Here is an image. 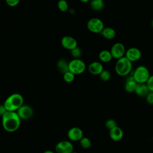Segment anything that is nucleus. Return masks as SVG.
Instances as JSON below:
<instances>
[{
    "label": "nucleus",
    "instance_id": "f257e3e1",
    "mask_svg": "<svg viewBox=\"0 0 153 153\" xmlns=\"http://www.w3.org/2000/svg\"><path fill=\"white\" fill-rule=\"evenodd\" d=\"M22 120L16 111H7L2 117V126L7 132L17 131L21 124Z\"/></svg>",
    "mask_w": 153,
    "mask_h": 153
},
{
    "label": "nucleus",
    "instance_id": "f03ea898",
    "mask_svg": "<svg viewBox=\"0 0 153 153\" xmlns=\"http://www.w3.org/2000/svg\"><path fill=\"white\" fill-rule=\"evenodd\" d=\"M24 99L19 93H13L10 95L4 101L3 105L7 111H17L23 105Z\"/></svg>",
    "mask_w": 153,
    "mask_h": 153
},
{
    "label": "nucleus",
    "instance_id": "7ed1b4c3",
    "mask_svg": "<svg viewBox=\"0 0 153 153\" xmlns=\"http://www.w3.org/2000/svg\"><path fill=\"white\" fill-rule=\"evenodd\" d=\"M132 68V62L124 56L117 60L115 65V71L118 75L126 76L130 74Z\"/></svg>",
    "mask_w": 153,
    "mask_h": 153
},
{
    "label": "nucleus",
    "instance_id": "20e7f679",
    "mask_svg": "<svg viewBox=\"0 0 153 153\" xmlns=\"http://www.w3.org/2000/svg\"><path fill=\"white\" fill-rule=\"evenodd\" d=\"M132 76L137 84H144L149 78L150 73L145 66L140 65L134 69Z\"/></svg>",
    "mask_w": 153,
    "mask_h": 153
},
{
    "label": "nucleus",
    "instance_id": "39448f33",
    "mask_svg": "<svg viewBox=\"0 0 153 153\" xmlns=\"http://www.w3.org/2000/svg\"><path fill=\"white\" fill-rule=\"evenodd\" d=\"M85 69V63L79 59H74L69 62V71L75 75L82 74Z\"/></svg>",
    "mask_w": 153,
    "mask_h": 153
},
{
    "label": "nucleus",
    "instance_id": "423d86ee",
    "mask_svg": "<svg viewBox=\"0 0 153 153\" xmlns=\"http://www.w3.org/2000/svg\"><path fill=\"white\" fill-rule=\"evenodd\" d=\"M87 27L89 31L94 33H100L104 29V24L99 18H91L87 23Z\"/></svg>",
    "mask_w": 153,
    "mask_h": 153
},
{
    "label": "nucleus",
    "instance_id": "0eeeda50",
    "mask_svg": "<svg viewBox=\"0 0 153 153\" xmlns=\"http://www.w3.org/2000/svg\"><path fill=\"white\" fill-rule=\"evenodd\" d=\"M74 145L69 140H61L56 143L55 151L56 153H72L74 152Z\"/></svg>",
    "mask_w": 153,
    "mask_h": 153
},
{
    "label": "nucleus",
    "instance_id": "6e6552de",
    "mask_svg": "<svg viewBox=\"0 0 153 153\" xmlns=\"http://www.w3.org/2000/svg\"><path fill=\"white\" fill-rule=\"evenodd\" d=\"M126 51L125 46L121 42H116L114 44L110 50L112 57L117 60L125 56Z\"/></svg>",
    "mask_w": 153,
    "mask_h": 153
},
{
    "label": "nucleus",
    "instance_id": "1a4fd4ad",
    "mask_svg": "<svg viewBox=\"0 0 153 153\" xmlns=\"http://www.w3.org/2000/svg\"><path fill=\"white\" fill-rule=\"evenodd\" d=\"M16 112L22 120H29L33 114V110L32 108L28 105L25 104L20 106Z\"/></svg>",
    "mask_w": 153,
    "mask_h": 153
},
{
    "label": "nucleus",
    "instance_id": "9d476101",
    "mask_svg": "<svg viewBox=\"0 0 153 153\" xmlns=\"http://www.w3.org/2000/svg\"><path fill=\"white\" fill-rule=\"evenodd\" d=\"M125 57L131 62L139 60L142 57L141 51L136 47H130L126 51Z\"/></svg>",
    "mask_w": 153,
    "mask_h": 153
},
{
    "label": "nucleus",
    "instance_id": "9b49d317",
    "mask_svg": "<svg viewBox=\"0 0 153 153\" xmlns=\"http://www.w3.org/2000/svg\"><path fill=\"white\" fill-rule=\"evenodd\" d=\"M68 139L71 141H79L83 136L82 130L78 127H73L71 128L67 133Z\"/></svg>",
    "mask_w": 153,
    "mask_h": 153
},
{
    "label": "nucleus",
    "instance_id": "f8f14e48",
    "mask_svg": "<svg viewBox=\"0 0 153 153\" xmlns=\"http://www.w3.org/2000/svg\"><path fill=\"white\" fill-rule=\"evenodd\" d=\"M61 44L63 48L70 51L77 47L76 40L71 36H64L61 39Z\"/></svg>",
    "mask_w": 153,
    "mask_h": 153
},
{
    "label": "nucleus",
    "instance_id": "ddd939ff",
    "mask_svg": "<svg viewBox=\"0 0 153 153\" xmlns=\"http://www.w3.org/2000/svg\"><path fill=\"white\" fill-rule=\"evenodd\" d=\"M88 71L93 75H99L103 71V66L99 62H93L88 65Z\"/></svg>",
    "mask_w": 153,
    "mask_h": 153
},
{
    "label": "nucleus",
    "instance_id": "4468645a",
    "mask_svg": "<svg viewBox=\"0 0 153 153\" xmlns=\"http://www.w3.org/2000/svg\"><path fill=\"white\" fill-rule=\"evenodd\" d=\"M123 130L117 126L109 130V137L113 141L118 142L123 138Z\"/></svg>",
    "mask_w": 153,
    "mask_h": 153
},
{
    "label": "nucleus",
    "instance_id": "2eb2a0df",
    "mask_svg": "<svg viewBox=\"0 0 153 153\" xmlns=\"http://www.w3.org/2000/svg\"><path fill=\"white\" fill-rule=\"evenodd\" d=\"M137 85V83L135 81L131 75L126 79L124 84V89L128 93H133L135 91Z\"/></svg>",
    "mask_w": 153,
    "mask_h": 153
},
{
    "label": "nucleus",
    "instance_id": "dca6fc26",
    "mask_svg": "<svg viewBox=\"0 0 153 153\" xmlns=\"http://www.w3.org/2000/svg\"><path fill=\"white\" fill-rule=\"evenodd\" d=\"M149 92V91L148 88V87L146 83L137 84L134 91V93H136V94L141 97H146Z\"/></svg>",
    "mask_w": 153,
    "mask_h": 153
},
{
    "label": "nucleus",
    "instance_id": "f3484780",
    "mask_svg": "<svg viewBox=\"0 0 153 153\" xmlns=\"http://www.w3.org/2000/svg\"><path fill=\"white\" fill-rule=\"evenodd\" d=\"M100 34L105 39H112L115 38L116 35V32L115 29L111 27H105Z\"/></svg>",
    "mask_w": 153,
    "mask_h": 153
},
{
    "label": "nucleus",
    "instance_id": "a211bd4d",
    "mask_svg": "<svg viewBox=\"0 0 153 153\" xmlns=\"http://www.w3.org/2000/svg\"><path fill=\"white\" fill-rule=\"evenodd\" d=\"M112 56L110 50H103L100 51L99 54V60L103 63H108L111 62L112 59Z\"/></svg>",
    "mask_w": 153,
    "mask_h": 153
},
{
    "label": "nucleus",
    "instance_id": "6ab92c4d",
    "mask_svg": "<svg viewBox=\"0 0 153 153\" xmlns=\"http://www.w3.org/2000/svg\"><path fill=\"white\" fill-rule=\"evenodd\" d=\"M90 5L94 11H99L103 8L105 4L103 0H91L90 1Z\"/></svg>",
    "mask_w": 153,
    "mask_h": 153
},
{
    "label": "nucleus",
    "instance_id": "aec40b11",
    "mask_svg": "<svg viewBox=\"0 0 153 153\" xmlns=\"http://www.w3.org/2000/svg\"><path fill=\"white\" fill-rule=\"evenodd\" d=\"M57 68L63 74L69 71V63L65 59H60L57 62Z\"/></svg>",
    "mask_w": 153,
    "mask_h": 153
},
{
    "label": "nucleus",
    "instance_id": "412c9836",
    "mask_svg": "<svg viewBox=\"0 0 153 153\" xmlns=\"http://www.w3.org/2000/svg\"><path fill=\"white\" fill-rule=\"evenodd\" d=\"M79 144L83 149H88L91 146V141L87 137H83L79 140Z\"/></svg>",
    "mask_w": 153,
    "mask_h": 153
},
{
    "label": "nucleus",
    "instance_id": "4be33fe9",
    "mask_svg": "<svg viewBox=\"0 0 153 153\" xmlns=\"http://www.w3.org/2000/svg\"><path fill=\"white\" fill-rule=\"evenodd\" d=\"M57 7L60 11L65 12L69 9V5L66 0H59L57 2Z\"/></svg>",
    "mask_w": 153,
    "mask_h": 153
},
{
    "label": "nucleus",
    "instance_id": "5701e85b",
    "mask_svg": "<svg viewBox=\"0 0 153 153\" xmlns=\"http://www.w3.org/2000/svg\"><path fill=\"white\" fill-rule=\"evenodd\" d=\"M75 75L69 71L63 74V78L64 81L68 83H71L73 82L75 79Z\"/></svg>",
    "mask_w": 153,
    "mask_h": 153
},
{
    "label": "nucleus",
    "instance_id": "b1692460",
    "mask_svg": "<svg viewBox=\"0 0 153 153\" xmlns=\"http://www.w3.org/2000/svg\"><path fill=\"white\" fill-rule=\"evenodd\" d=\"M100 79L103 81H108L111 78V74L108 70H104L99 75Z\"/></svg>",
    "mask_w": 153,
    "mask_h": 153
},
{
    "label": "nucleus",
    "instance_id": "393cba45",
    "mask_svg": "<svg viewBox=\"0 0 153 153\" xmlns=\"http://www.w3.org/2000/svg\"><path fill=\"white\" fill-rule=\"evenodd\" d=\"M71 53L72 56L74 59H79L81 56L82 51H81L80 48L77 47L75 48H74L72 50H71Z\"/></svg>",
    "mask_w": 153,
    "mask_h": 153
},
{
    "label": "nucleus",
    "instance_id": "a878e982",
    "mask_svg": "<svg viewBox=\"0 0 153 153\" xmlns=\"http://www.w3.org/2000/svg\"><path fill=\"white\" fill-rule=\"evenodd\" d=\"M117 126V122L114 119H108L105 122V127L109 130L116 127Z\"/></svg>",
    "mask_w": 153,
    "mask_h": 153
},
{
    "label": "nucleus",
    "instance_id": "bb28decb",
    "mask_svg": "<svg viewBox=\"0 0 153 153\" xmlns=\"http://www.w3.org/2000/svg\"><path fill=\"white\" fill-rule=\"evenodd\" d=\"M149 91L153 92V75H150L148 81L146 82Z\"/></svg>",
    "mask_w": 153,
    "mask_h": 153
},
{
    "label": "nucleus",
    "instance_id": "cd10ccee",
    "mask_svg": "<svg viewBox=\"0 0 153 153\" xmlns=\"http://www.w3.org/2000/svg\"><path fill=\"white\" fill-rule=\"evenodd\" d=\"M145 98H146V101L148 104L151 105H153V92L149 91L148 94L146 95V96L145 97Z\"/></svg>",
    "mask_w": 153,
    "mask_h": 153
},
{
    "label": "nucleus",
    "instance_id": "c85d7f7f",
    "mask_svg": "<svg viewBox=\"0 0 153 153\" xmlns=\"http://www.w3.org/2000/svg\"><path fill=\"white\" fill-rule=\"evenodd\" d=\"M20 1V0H5L7 4L11 7L17 6L19 4Z\"/></svg>",
    "mask_w": 153,
    "mask_h": 153
},
{
    "label": "nucleus",
    "instance_id": "c756f323",
    "mask_svg": "<svg viewBox=\"0 0 153 153\" xmlns=\"http://www.w3.org/2000/svg\"><path fill=\"white\" fill-rule=\"evenodd\" d=\"M7 111L6 110L4 105H0V116H1V117Z\"/></svg>",
    "mask_w": 153,
    "mask_h": 153
},
{
    "label": "nucleus",
    "instance_id": "7c9ffc66",
    "mask_svg": "<svg viewBox=\"0 0 153 153\" xmlns=\"http://www.w3.org/2000/svg\"><path fill=\"white\" fill-rule=\"evenodd\" d=\"M43 153H55V152L53 151H51V150H46Z\"/></svg>",
    "mask_w": 153,
    "mask_h": 153
},
{
    "label": "nucleus",
    "instance_id": "2f4dec72",
    "mask_svg": "<svg viewBox=\"0 0 153 153\" xmlns=\"http://www.w3.org/2000/svg\"><path fill=\"white\" fill-rule=\"evenodd\" d=\"M81 2H83V3H87V2H90L91 0H79Z\"/></svg>",
    "mask_w": 153,
    "mask_h": 153
},
{
    "label": "nucleus",
    "instance_id": "473e14b6",
    "mask_svg": "<svg viewBox=\"0 0 153 153\" xmlns=\"http://www.w3.org/2000/svg\"><path fill=\"white\" fill-rule=\"evenodd\" d=\"M151 26L153 27V20L151 21Z\"/></svg>",
    "mask_w": 153,
    "mask_h": 153
},
{
    "label": "nucleus",
    "instance_id": "72a5a7b5",
    "mask_svg": "<svg viewBox=\"0 0 153 153\" xmlns=\"http://www.w3.org/2000/svg\"><path fill=\"white\" fill-rule=\"evenodd\" d=\"M72 153H78L77 152H75V151H74V152H72Z\"/></svg>",
    "mask_w": 153,
    "mask_h": 153
},
{
    "label": "nucleus",
    "instance_id": "f704fd0d",
    "mask_svg": "<svg viewBox=\"0 0 153 153\" xmlns=\"http://www.w3.org/2000/svg\"></svg>",
    "mask_w": 153,
    "mask_h": 153
}]
</instances>
